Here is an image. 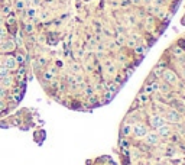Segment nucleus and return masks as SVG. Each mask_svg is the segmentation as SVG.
I'll return each instance as SVG.
<instances>
[{"instance_id": "obj_12", "label": "nucleus", "mask_w": 185, "mask_h": 165, "mask_svg": "<svg viewBox=\"0 0 185 165\" xmlns=\"http://www.w3.org/2000/svg\"><path fill=\"white\" fill-rule=\"evenodd\" d=\"M4 38H6V31H4V29L0 26V41H3Z\"/></svg>"}, {"instance_id": "obj_9", "label": "nucleus", "mask_w": 185, "mask_h": 165, "mask_svg": "<svg viewBox=\"0 0 185 165\" xmlns=\"http://www.w3.org/2000/svg\"><path fill=\"white\" fill-rule=\"evenodd\" d=\"M9 76H10V71H9L6 67L0 65V80H3V78H6V77H9Z\"/></svg>"}, {"instance_id": "obj_4", "label": "nucleus", "mask_w": 185, "mask_h": 165, "mask_svg": "<svg viewBox=\"0 0 185 165\" xmlns=\"http://www.w3.org/2000/svg\"><path fill=\"white\" fill-rule=\"evenodd\" d=\"M15 59H16L17 65H26L28 57H26V54H25V52H20V51H17V52L15 54Z\"/></svg>"}, {"instance_id": "obj_8", "label": "nucleus", "mask_w": 185, "mask_h": 165, "mask_svg": "<svg viewBox=\"0 0 185 165\" xmlns=\"http://www.w3.org/2000/svg\"><path fill=\"white\" fill-rule=\"evenodd\" d=\"M6 23H7V26H15V25H16V17H15L13 13H9V15H7Z\"/></svg>"}, {"instance_id": "obj_14", "label": "nucleus", "mask_w": 185, "mask_h": 165, "mask_svg": "<svg viewBox=\"0 0 185 165\" xmlns=\"http://www.w3.org/2000/svg\"><path fill=\"white\" fill-rule=\"evenodd\" d=\"M1 25H3V16L0 15V26H1Z\"/></svg>"}, {"instance_id": "obj_2", "label": "nucleus", "mask_w": 185, "mask_h": 165, "mask_svg": "<svg viewBox=\"0 0 185 165\" xmlns=\"http://www.w3.org/2000/svg\"><path fill=\"white\" fill-rule=\"evenodd\" d=\"M3 67H6L9 71H13V70H17V62H16V59H15V55H7L6 58H4V61H3V64H1Z\"/></svg>"}, {"instance_id": "obj_10", "label": "nucleus", "mask_w": 185, "mask_h": 165, "mask_svg": "<svg viewBox=\"0 0 185 165\" xmlns=\"http://www.w3.org/2000/svg\"><path fill=\"white\" fill-rule=\"evenodd\" d=\"M4 97H7V88L0 85V100H3Z\"/></svg>"}, {"instance_id": "obj_1", "label": "nucleus", "mask_w": 185, "mask_h": 165, "mask_svg": "<svg viewBox=\"0 0 185 165\" xmlns=\"http://www.w3.org/2000/svg\"><path fill=\"white\" fill-rule=\"evenodd\" d=\"M121 165H185V35L166 48L124 113Z\"/></svg>"}, {"instance_id": "obj_11", "label": "nucleus", "mask_w": 185, "mask_h": 165, "mask_svg": "<svg viewBox=\"0 0 185 165\" xmlns=\"http://www.w3.org/2000/svg\"><path fill=\"white\" fill-rule=\"evenodd\" d=\"M6 110H7V104H6V101H4V100H0V115H3Z\"/></svg>"}, {"instance_id": "obj_3", "label": "nucleus", "mask_w": 185, "mask_h": 165, "mask_svg": "<svg viewBox=\"0 0 185 165\" xmlns=\"http://www.w3.org/2000/svg\"><path fill=\"white\" fill-rule=\"evenodd\" d=\"M16 49V43H15V39H3L1 42V51H4V52H12V51H15Z\"/></svg>"}, {"instance_id": "obj_7", "label": "nucleus", "mask_w": 185, "mask_h": 165, "mask_svg": "<svg viewBox=\"0 0 185 165\" xmlns=\"http://www.w3.org/2000/svg\"><path fill=\"white\" fill-rule=\"evenodd\" d=\"M25 7H26L25 0H16V1H15V9H16L17 12H23Z\"/></svg>"}, {"instance_id": "obj_5", "label": "nucleus", "mask_w": 185, "mask_h": 165, "mask_svg": "<svg viewBox=\"0 0 185 165\" xmlns=\"http://www.w3.org/2000/svg\"><path fill=\"white\" fill-rule=\"evenodd\" d=\"M23 31H25L26 35H32V34L35 32L34 23H32V22H25V23H23Z\"/></svg>"}, {"instance_id": "obj_13", "label": "nucleus", "mask_w": 185, "mask_h": 165, "mask_svg": "<svg viewBox=\"0 0 185 165\" xmlns=\"http://www.w3.org/2000/svg\"><path fill=\"white\" fill-rule=\"evenodd\" d=\"M3 13H6V15L10 13V6H9V4H4V6H3Z\"/></svg>"}, {"instance_id": "obj_6", "label": "nucleus", "mask_w": 185, "mask_h": 165, "mask_svg": "<svg viewBox=\"0 0 185 165\" xmlns=\"http://www.w3.org/2000/svg\"><path fill=\"white\" fill-rule=\"evenodd\" d=\"M1 82V85L3 87H13L15 85V77H12V76H9V77H6V78H3V80H0Z\"/></svg>"}]
</instances>
